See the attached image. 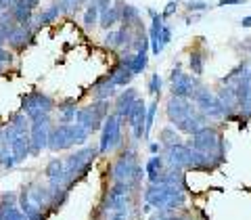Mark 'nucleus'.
<instances>
[{"instance_id":"1","label":"nucleus","mask_w":251,"mask_h":220,"mask_svg":"<svg viewBox=\"0 0 251 220\" xmlns=\"http://www.w3.org/2000/svg\"><path fill=\"white\" fill-rule=\"evenodd\" d=\"M145 203L151 208H157L159 212L174 214L176 210L184 208L186 195L182 189L168 187V185H149L145 189Z\"/></svg>"},{"instance_id":"2","label":"nucleus","mask_w":251,"mask_h":220,"mask_svg":"<svg viewBox=\"0 0 251 220\" xmlns=\"http://www.w3.org/2000/svg\"><path fill=\"white\" fill-rule=\"evenodd\" d=\"M111 176L115 183H126L130 187H134L140 183V178L145 176V170L138 166L136 162V153L128 149V151H124L120 157H117V162L113 164L111 168Z\"/></svg>"},{"instance_id":"3","label":"nucleus","mask_w":251,"mask_h":220,"mask_svg":"<svg viewBox=\"0 0 251 220\" xmlns=\"http://www.w3.org/2000/svg\"><path fill=\"white\" fill-rule=\"evenodd\" d=\"M188 147L195 149V151L224 157V140L220 137V132L216 128H209V126H203L197 132H193L191 140H188Z\"/></svg>"},{"instance_id":"4","label":"nucleus","mask_w":251,"mask_h":220,"mask_svg":"<svg viewBox=\"0 0 251 220\" xmlns=\"http://www.w3.org/2000/svg\"><path fill=\"white\" fill-rule=\"evenodd\" d=\"M107 117H109V101H94L92 105L77 109L75 124L82 126L84 130L94 132L100 128V124H103Z\"/></svg>"},{"instance_id":"5","label":"nucleus","mask_w":251,"mask_h":220,"mask_svg":"<svg viewBox=\"0 0 251 220\" xmlns=\"http://www.w3.org/2000/svg\"><path fill=\"white\" fill-rule=\"evenodd\" d=\"M97 155H99L97 147H84L80 151L67 155L65 160H63V164H65V174H67L69 183H74L77 176H82L84 172H88V168L92 166V162Z\"/></svg>"},{"instance_id":"6","label":"nucleus","mask_w":251,"mask_h":220,"mask_svg":"<svg viewBox=\"0 0 251 220\" xmlns=\"http://www.w3.org/2000/svg\"><path fill=\"white\" fill-rule=\"evenodd\" d=\"M122 117L111 113L103 122V132H100V143H99V153H109L115 147L122 145Z\"/></svg>"},{"instance_id":"7","label":"nucleus","mask_w":251,"mask_h":220,"mask_svg":"<svg viewBox=\"0 0 251 220\" xmlns=\"http://www.w3.org/2000/svg\"><path fill=\"white\" fill-rule=\"evenodd\" d=\"M49 135H50V117L42 115L31 120L29 124V151L38 155L44 147H49Z\"/></svg>"},{"instance_id":"8","label":"nucleus","mask_w":251,"mask_h":220,"mask_svg":"<svg viewBox=\"0 0 251 220\" xmlns=\"http://www.w3.org/2000/svg\"><path fill=\"white\" fill-rule=\"evenodd\" d=\"M191 99H193V105L205 117H222L224 115V109L220 105L218 97L214 92H209L207 88H203V86H199V88L193 92Z\"/></svg>"},{"instance_id":"9","label":"nucleus","mask_w":251,"mask_h":220,"mask_svg":"<svg viewBox=\"0 0 251 220\" xmlns=\"http://www.w3.org/2000/svg\"><path fill=\"white\" fill-rule=\"evenodd\" d=\"M54 109V103L50 97H46L42 92H29L25 99H23V111H25L27 120H36V117L49 115Z\"/></svg>"},{"instance_id":"10","label":"nucleus","mask_w":251,"mask_h":220,"mask_svg":"<svg viewBox=\"0 0 251 220\" xmlns=\"http://www.w3.org/2000/svg\"><path fill=\"white\" fill-rule=\"evenodd\" d=\"M166 111H168V120L172 124H180L182 120H186L191 113L197 111V107L193 105V101H188V99H178V97H172L168 101V107H166Z\"/></svg>"},{"instance_id":"11","label":"nucleus","mask_w":251,"mask_h":220,"mask_svg":"<svg viewBox=\"0 0 251 220\" xmlns=\"http://www.w3.org/2000/svg\"><path fill=\"white\" fill-rule=\"evenodd\" d=\"M74 147V135H72V124H59L50 128L49 135V149L52 151H65Z\"/></svg>"},{"instance_id":"12","label":"nucleus","mask_w":251,"mask_h":220,"mask_svg":"<svg viewBox=\"0 0 251 220\" xmlns=\"http://www.w3.org/2000/svg\"><path fill=\"white\" fill-rule=\"evenodd\" d=\"M145 115H147V105H145V101L138 97L134 107H132L130 113L126 115V122H128V126L132 128L134 140H140L145 137Z\"/></svg>"},{"instance_id":"13","label":"nucleus","mask_w":251,"mask_h":220,"mask_svg":"<svg viewBox=\"0 0 251 220\" xmlns=\"http://www.w3.org/2000/svg\"><path fill=\"white\" fill-rule=\"evenodd\" d=\"M166 162L170 164V168H176V170L188 168V164H191V147L184 145V143L168 147L166 149Z\"/></svg>"},{"instance_id":"14","label":"nucleus","mask_w":251,"mask_h":220,"mask_svg":"<svg viewBox=\"0 0 251 220\" xmlns=\"http://www.w3.org/2000/svg\"><path fill=\"white\" fill-rule=\"evenodd\" d=\"M199 88V82L195 78L186 76V74H180L174 82H172V97H178V99H191L193 92Z\"/></svg>"},{"instance_id":"15","label":"nucleus","mask_w":251,"mask_h":220,"mask_svg":"<svg viewBox=\"0 0 251 220\" xmlns=\"http://www.w3.org/2000/svg\"><path fill=\"white\" fill-rule=\"evenodd\" d=\"M136 101H138V92H136V88L124 90L120 97H117V101H115V115H120L122 120H126V115L130 113V109L134 107Z\"/></svg>"},{"instance_id":"16","label":"nucleus","mask_w":251,"mask_h":220,"mask_svg":"<svg viewBox=\"0 0 251 220\" xmlns=\"http://www.w3.org/2000/svg\"><path fill=\"white\" fill-rule=\"evenodd\" d=\"M9 149H11V155H13L15 164L23 162V160H25V157L31 153V151H29V135H19V137H15V138L11 140Z\"/></svg>"},{"instance_id":"17","label":"nucleus","mask_w":251,"mask_h":220,"mask_svg":"<svg viewBox=\"0 0 251 220\" xmlns=\"http://www.w3.org/2000/svg\"><path fill=\"white\" fill-rule=\"evenodd\" d=\"M149 15H151V19H153L151 34H149V44H151V51L155 55H159L161 53V49H159V38H161V29H163V17H161V15H157L153 9L149 11Z\"/></svg>"},{"instance_id":"18","label":"nucleus","mask_w":251,"mask_h":220,"mask_svg":"<svg viewBox=\"0 0 251 220\" xmlns=\"http://www.w3.org/2000/svg\"><path fill=\"white\" fill-rule=\"evenodd\" d=\"M132 42V31L130 28H126L122 26L120 29H115V31H109V34L105 36V44L107 46H113V49H120V46H130Z\"/></svg>"},{"instance_id":"19","label":"nucleus","mask_w":251,"mask_h":220,"mask_svg":"<svg viewBox=\"0 0 251 220\" xmlns=\"http://www.w3.org/2000/svg\"><path fill=\"white\" fill-rule=\"evenodd\" d=\"M161 172H163V157L153 155L151 160L147 162V166H145V174H147V178H149V183L155 185L157 180H159Z\"/></svg>"},{"instance_id":"20","label":"nucleus","mask_w":251,"mask_h":220,"mask_svg":"<svg viewBox=\"0 0 251 220\" xmlns=\"http://www.w3.org/2000/svg\"><path fill=\"white\" fill-rule=\"evenodd\" d=\"M132 72L126 65H117V67H113V72L109 74V82H111L113 86H126V84H130V80H132Z\"/></svg>"},{"instance_id":"21","label":"nucleus","mask_w":251,"mask_h":220,"mask_svg":"<svg viewBox=\"0 0 251 220\" xmlns=\"http://www.w3.org/2000/svg\"><path fill=\"white\" fill-rule=\"evenodd\" d=\"M29 36H31V29L29 28H21V26H17V29L13 31V34L6 38V42H9L13 49H23V46L27 44V40H29Z\"/></svg>"},{"instance_id":"22","label":"nucleus","mask_w":251,"mask_h":220,"mask_svg":"<svg viewBox=\"0 0 251 220\" xmlns=\"http://www.w3.org/2000/svg\"><path fill=\"white\" fill-rule=\"evenodd\" d=\"M122 19V6H109L107 11H103V13H99V23L103 28H113L117 21Z\"/></svg>"},{"instance_id":"23","label":"nucleus","mask_w":251,"mask_h":220,"mask_svg":"<svg viewBox=\"0 0 251 220\" xmlns=\"http://www.w3.org/2000/svg\"><path fill=\"white\" fill-rule=\"evenodd\" d=\"M113 94H115V86L109 82V78H103V80L94 84V97H97V101H109Z\"/></svg>"},{"instance_id":"24","label":"nucleus","mask_w":251,"mask_h":220,"mask_svg":"<svg viewBox=\"0 0 251 220\" xmlns=\"http://www.w3.org/2000/svg\"><path fill=\"white\" fill-rule=\"evenodd\" d=\"M63 13L61 9V4H50L46 11H42L40 15H38V19H36V26L40 28V26H49V23H52L54 19L59 17V15Z\"/></svg>"},{"instance_id":"25","label":"nucleus","mask_w":251,"mask_h":220,"mask_svg":"<svg viewBox=\"0 0 251 220\" xmlns=\"http://www.w3.org/2000/svg\"><path fill=\"white\" fill-rule=\"evenodd\" d=\"M75 113H77V109H75L74 101H65V103L59 105V122L61 124H72V122H75Z\"/></svg>"},{"instance_id":"26","label":"nucleus","mask_w":251,"mask_h":220,"mask_svg":"<svg viewBox=\"0 0 251 220\" xmlns=\"http://www.w3.org/2000/svg\"><path fill=\"white\" fill-rule=\"evenodd\" d=\"M178 143H182V138H180V135H178V130L174 128V126H168V128H163L161 130V145L163 147H174V145H178Z\"/></svg>"},{"instance_id":"27","label":"nucleus","mask_w":251,"mask_h":220,"mask_svg":"<svg viewBox=\"0 0 251 220\" xmlns=\"http://www.w3.org/2000/svg\"><path fill=\"white\" fill-rule=\"evenodd\" d=\"M138 9L136 6H130V4H126L122 6V21H124V26L126 28H134L138 26Z\"/></svg>"},{"instance_id":"28","label":"nucleus","mask_w":251,"mask_h":220,"mask_svg":"<svg viewBox=\"0 0 251 220\" xmlns=\"http://www.w3.org/2000/svg\"><path fill=\"white\" fill-rule=\"evenodd\" d=\"M147 61H149L147 51H138V53H134V59H132V65H130L132 76H136V74H140V72H145Z\"/></svg>"},{"instance_id":"29","label":"nucleus","mask_w":251,"mask_h":220,"mask_svg":"<svg viewBox=\"0 0 251 220\" xmlns=\"http://www.w3.org/2000/svg\"><path fill=\"white\" fill-rule=\"evenodd\" d=\"M97 23H99V6L92 0V2L88 4V11H86V15H84V26L90 29V28L97 26Z\"/></svg>"},{"instance_id":"30","label":"nucleus","mask_w":251,"mask_h":220,"mask_svg":"<svg viewBox=\"0 0 251 220\" xmlns=\"http://www.w3.org/2000/svg\"><path fill=\"white\" fill-rule=\"evenodd\" d=\"M191 69L195 76H201L203 74V65H205V57H203L201 53H191Z\"/></svg>"},{"instance_id":"31","label":"nucleus","mask_w":251,"mask_h":220,"mask_svg":"<svg viewBox=\"0 0 251 220\" xmlns=\"http://www.w3.org/2000/svg\"><path fill=\"white\" fill-rule=\"evenodd\" d=\"M155 113H157V101H153L151 105L147 107V115H145V137L151 132L153 124H155Z\"/></svg>"},{"instance_id":"32","label":"nucleus","mask_w":251,"mask_h":220,"mask_svg":"<svg viewBox=\"0 0 251 220\" xmlns=\"http://www.w3.org/2000/svg\"><path fill=\"white\" fill-rule=\"evenodd\" d=\"M72 135H74V145H84L86 140H88L90 132H88V130H84L82 126L72 124Z\"/></svg>"},{"instance_id":"33","label":"nucleus","mask_w":251,"mask_h":220,"mask_svg":"<svg viewBox=\"0 0 251 220\" xmlns=\"http://www.w3.org/2000/svg\"><path fill=\"white\" fill-rule=\"evenodd\" d=\"M0 220H25V216L13 206V208H0Z\"/></svg>"},{"instance_id":"34","label":"nucleus","mask_w":251,"mask_h":220,"mask_svg":"<svg viewBox=\"0 0 251 220\" xmlns=\"http://www.w3.org/2000/svg\"><path fill=\"white\" fill-rule=\"evenodd\" d=\"M151 220H188V216H182V214H168V212H159L157 210V214L151 216Z\"/></svg>"},{"instance_id":"35","label":"nucleus","mask_w":251,"mask_h":220,"mask_svg":"<svg viewBox=\"0 0 251 220\" xmlns=\"http://www.w3.org/2000/svg\"><path fill=\"white\" fill-rule=\"evenodd\" d=\"M149 92L155 94V97L161 92V76L159 74H153L151 76V80H149Z\"/></svg>"},{"instance_id":"36","label":"nucleus","mask_w":251,"mask_h":220,"mask_svg":"<svg viewBox=\"0 0 251 220\" xmlns=\"http://www.w3.org/2000/svg\"><path fill=\"white\" fill-rule=\"evenodd\" d=\"M207 2L205 0H186V9L188 11H205L207 9Z\"/></svg>"},{"instance_id":"37","label":"nucleus","mask_w":251,"mask_h":220,"mask_svg":"<svg viewBox=\"0 0 251 220\" xmlns=\"http://www.w3.org/2000/svg\"><path fill=\"white\" fill-rule=\"evenodd\" d=\"M170 40H172V28L163 26V29H161V38H159V49H161V51L166 49V46L170 44Z\"/></svg>"},{"instance_id":"38","label":"nucleus","mask_w":251,"mask_h":220,"mask_svg":"<svg viewBox=\"0 0 251 220\" xmlns=\"http://www.w3.org/2000/svg\"><path fill=\"white\" fill-rule=\"evenodd\" d=\"M107 220H128V212H109Z\"/></svg>"},{"instance_id":"39","label":"nucleus","mask_w":251,"mask_h":220,"mask_svg":"<svg viewBox=\"0 0 251 220\" xmlns=\"http://www.w3.org/2000/svg\"><path fill=\"white\" fill-rule=\"evenodd\" d=\"M176 2H174V0H172V2H168V6H166V11H163V15H161V17L163 19H166V17H170V15H174V11H176Z\"/></svg>"},{"instance_id":"40","label":"nucleus","mask_w":251,"mask_h":220,"mask_svg":"<svg viewBox=\"0 0 251 220\" xmlns=\"http://www.w3.org/2000/svg\"><path fill=\"white\" fill-rule=\"evenodd\" d=\"M245 0H220L218 6H232V4H243Z\"/></svg>"},{"instance_id":"41","label":"nucleus","mask_w":251,"mask_h":220,"mask_svg":"<svg viewBox=\"0 0 251 220\" xmlns=\"http://www.w3.org/2000/svg\"><path fill=\"white\" fill-rule=\"evenodd\" d=\"M13 4H15V0H0V9L2 11H9Z\"/></svg>"},{"instance_id":"42","label":"nucleus","mask_w":251,"mask_h":220,"mask_svg":"<svg viewBox=\"0 0 251 220\" xmlns=\"http://www.w3.org/2000/svg\"><path fill=\"white\" fill-rule=\"evenodd\" d=\"M149 151H151L153 155H157V153L161 151V145L159 143H151V145H149Z\"/></svg>"},{"instance_id":"43","label":"nucleus","mask_w":251,"mask_h":220,"mask_svg":"<svg viewBox=\"0 0 251 220\" xmlns=\"http://www.w3.org/2000/svg\"><path fill=\"white\" fill-rule=\"evenodd\" d=\"M241 26L243 28H251V15H249V17H243L241 19Z\"/></svg>"},{"instance_id":"44","label":"nucleus","mask_w":251,"mask_h":220,"mask_svg":"<svg viewBox=\"0 0 251 220\" xmlns=\"http://www.w3.org/2000/svg\"><path fill=\"white\" fill-rule=\"evenodd\" d=\"M188 220H195V218H188Z\"/></svg>"},{"instance_id":"45","label":"nucleus","mask_w":251,"mask_h":220,"mask_svg":"<svg viewBox=\"0 0 251 220\" xmlns=\"http://www.w3.org/2000/svg\"><path fill=\"white\" fill-rule=\"evenodd\" d=\"M0 13H2V9H0Z\"/></svg>"}]
</instances>
